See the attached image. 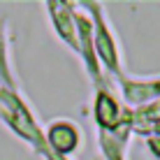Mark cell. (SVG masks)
Segmentation results:
<instances>
[{
  "label": "cell",
  "mask_w": 160,
  "mask_h": 160,
  "mask_svg": "<svg viewBox=\"0 0 160 160\" xmlns=\"http://www.w3.org/2000/svg\"><path fill=\"white\" fill-rule=\"evenodd\" d=\"M84 7L88 9L93 23V49H95V56L100 60V65L114 72L116 77H121V58H118V44L114 32L109 30L107 16L102 14V7L98 2H86Z\"/></svg>",
  "instance_id": "6da1fadb"
},
{
  "label": "cell",
  "mask_w": 160,
  "mask_h": 160,
  "mask_svg": "<svg viewBox=\"0 0 160 160\" xmlns=\"http://www.w3.org/2000/svg\"><path fill=\"white\" fill-rule=\"evenodd\" d=\"M47 9H49V16H51V23H53V28H56L58 37L68 44L72 51L79 53V30H77L74 5L53 0V2H47Z\"/></svg>",
  "instance_id": "7a4b0ae2"
},
{
  "label": "cell",
  "mask_w": 160,
  "mask_h": 160,
  "mask_svg": "<svg viewBox=\"0 0 160 160\" xmlns=\"http://www.w3.org/2000/svg\"><path fill=\"white\" fill-rule=\"evenodd\" d=\"M44 142H47L49 151H53L56 156L68 158L70 153H74L81 144V132L79 128L72 123V121L58 118L49 125L47 135H44Z\"/></svg>",
  "instance_id": "3957f363"
},
{
  "label": "cell",
  "mask_w": 160,
  "mask_h": 160,
  "mask_svg": "<svg viewBox=\"0 0 160 160\" xmlns=\"http://www.w3.org/2000/svg\"><path fill=\"white\" fill-rule=\"evenodd\" d=\"M93 116H95L98 125L102 132H114L118 130L123 121V107L118 100L107 91V88H98L95 91V102H93Z\"/></svg>",
  "instance_id": "277c9868"
},
{
  "label": "cell",
  "mask_w": 160,
  "mask_h": 160,
  "mask_svg": "<svg viewBox=\"0 0 160 160\" xmlns=\"http://www.w3.org/2000/svg\"><path fill=\"white\" fill-rule=\"evenodd\" d=\"M121 79L123 95L130 104H146L160 98V79Z\"/></svg>",
  "instance_id": "5b68a950"
},
{
  "label": "cell",
  "mask_w": 160,
  "mask_h": 160,
  "mask_svg": "<svg viewBox=\"0 0 160 160\" xmlns=\"http://www.w3.org/2000/svg\"><path fill=\"white\" fill-rule=\"evenodd\" d=\"M128 130L123 132V125L114 132H102L100 130V144L107 160H123L125 158V144H128Z\"/></svg>",
  "instance_id": "8992f818"
},
{
  "label": "cell",
  "mask_w": 160,
  "mask_h": 160,
  "mask_svg": "<svg viewBox=\"0 0 160 160\" xmlns=\"http://www.w3.org/2000/svg\"><path fill=\"white\" fill-rule=\"evenodd\" d=\"M148 148L153 151V156H156V158H160V137H156V135L148 137Z\"/></svg>",
  "instance_id": "52a82bcc"
}]
</instances>
